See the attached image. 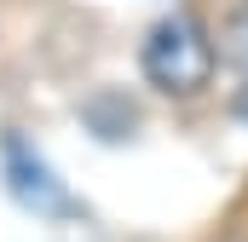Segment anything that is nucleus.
I'll use <instances>...</instances> for the list:
<instances>
[{
  "label": "nucleus",
  "mask_w": 248,
  "mask_h": 242,
  "mask_svg": "<svg viewBox=\"0 0 248 242\" xmlns=\"http://www.w3.org/2000/svg\"><path fill=\"white\" fill-rule=\"evenodd\" d=\"M214 69H219V41L185 6L168 12V17H156L144 29V41H139V75L162 98H196V92H208Z\"/></svg>",
  "instance_id": "nucleus-1"
},
{
  "label": "nucleus",
  "mask_w": 248,
  "mask_h": 242,
  "mask_svg": "<svg viewBox=\"0 0 248 242\" xmlns=\"http://www.w3.org/2000/svg\"><path fill=\"white\" fill-rule=\"evenodd\" d=\"M0 167H6V184H12V196L23 202V208H35L41 219H63V213H75V202H69V190L52 179V167L17 138V133H6L0 138Z\"/></svg>",
  "instance_id": "nucleus-2"
},
{
  "label": "nucleus",
  "mask_w": 248,
  "mask_h": 242,
  "mask_svg": "<svg viewBox=\"0 0 248 242\" xmlns=\"http://www.w3.org/2000/svg\"><path fill=\"white\" fill-rule=\"evenodd\" d=\"M219 63H231V69L248 75V0L219 23Z\"/></svg>",
  "instance_id": "nucleus-3"
},
{
  "label": "nucleus",
  "mask_w": 248,
  "mask_h": 242,
  "mask_svg": "<svg viewBox=\"0 0 248 242\" xmlns=\"http://www.w3.org/2000/svg\"><path fill=\"white\" fill-rule=\"evenodd\" d=\"M231 116H237V121H248V75H243V87L231 92Z\"/></svg>",
  "instance_id": "nucleus-4"
}]
</instances>
